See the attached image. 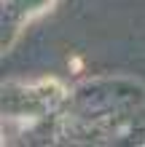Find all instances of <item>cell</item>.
I'll return each mask as SVG.
<instances>
[{"label":"cell","instance_id":"1","mask_svg":"<svg viewBox=\"0 0 145 147\" xmlns=\"http://www.w3.org/2000/svg\"><path fill=\"white\" fill-rule=\"evenodd\" d=\"M70 96L59 78H40L32 83H3V126L19 128L24 136H43L48 123Z\"/></svg>","mask_w":145,"mask_h":147},{"label":"cell","instance_id":"2","mask_svg":"<svg viewBox=\"0 0 145 147\" xmlns=\"http://www.w3.org/2000/svg\"><path fill=\"white\" fill-rule=\"evenodd\" d=\"M57 5V0H0V30H3V40H0V51L11 54L14 46L19 43L24 27L30 22H35L38 16L48 13Z\"/></svg>","mask_w":145,"mask_h":147}]
</instances>
